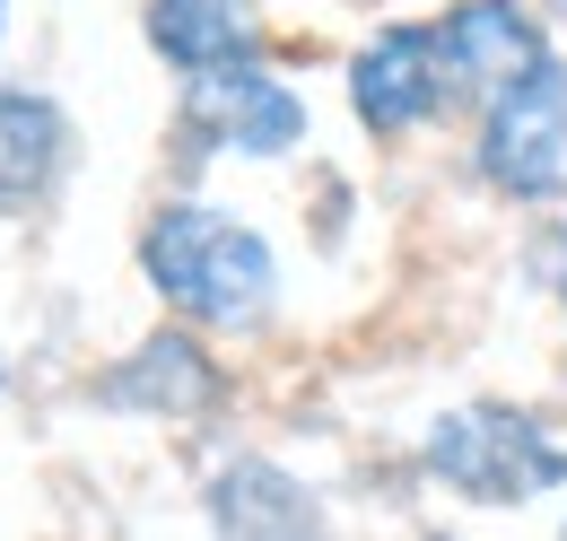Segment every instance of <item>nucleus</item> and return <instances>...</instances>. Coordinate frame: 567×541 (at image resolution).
<instances>
[{
	"mask_svg": "<svg viewBox=\"0 0 567 541\" xmlns=\"http://www.w3.org/2000/svg\"><path fill=\"white\" fill-rule=\"evenodd\" d=\"M141 279L175 324L218 333V340H254L280 315V254H271V236L254 218H236L227 202H202V193H175V202L148 210Z\"/></svg>",
	"mask_w": 567,
	"mask_h": 541,
	"instance_id": "f257e3e1",
	"label": "nucleus"
},
{
	"mask_svg": "<svg viewBox=\"0 0 567 541\" xmlns=\"http://www.w3.org/2000/svg\"><path fill=\"white\" fill-rule=\"evenodd\" d=\"M420 472L463 507H533L567 489V437L524 402H454L420 428Z\"/></svg>",
	"mask_w": 567,
	"mask_h": 541,
	"instance_id": "f03ea898",
	"label": "nucleus"
},
{
	"mask_svg": "<svg viewBox=\"0 0 567 541\" xmlns=\"http://www.w3.org/2000/svg\"><path fill=\"white\" fill-rule=\"evenodd\" d=\"M472 175H481V193L515 210L567 202V53L524 70L472 114Z\"/></svg>",
	"mask_w": 567,
	"mask_h": 541,
	"instance_id": "7ed1b4c3",
	"label": "nucleus"
},
{
	"mask_svg": "<svg viewBox=\"0 0 567 541\" xmlns=\"http://www.w3.org/2000/svg\"><path fill=\"white\" fill-rule=\"evenodd\" d=\"M175 140L193 157H245V166H280L315 140V105L306 88L280 79L271 62H236L210 79H184V105H175Z\"/></svg>",
	"mask_w": 567,
	"mask_h": 541,
	"instance_id": "20e7f679",
	"label": "nucleus"
},
{
	"mask_svg": "<svg viewBox=\"0 0 567 541\" xmlns=\"http://www.w3.org/2000/svg\"><path fill=\"white\" fill-rule=\"evenodd\" d=\"M341 96H350L358 132L384 140V149L427 132V123H445V114H463L454 105V79H445V53H436V18H384L350 53Z\"/></svg>",
	"mask_w": 567,
	"mask_h": 541,
	"instance_id": "39448f33",
	"label": "nucleus"
},
{
	"mask_svg": "<svg viewBox=\"0 0 567 541\" xmlns=\"http://www.w3.org/2000/svg\"><path fill=\"white\" fill-rule=\"evenodd\" d=\"M436 53L454 79V105L481 114L497 88H515L524 70L559 53V27L542 18V0H445L436 9Z\"/></svg>",
	"mask_w": 567,
	"mask_h": 541,
	"instance_id": "423d86ee",
	"label": "nucleus"
},
{
	"mask_svg": "<svg viewBox=\"0 0 567 541\" xmlns=\"http://www.w3.org/2000/svg\"><path fill=\"white\" fill-rule=\"evenodd\" d=\"M87 402L114 410V419L193 428V419H210V410L227 402V367L202 349V333H193V324H166V333H148L141 349H123V358L87 385Z\"/></svg>",
	"mask_w": 567,
	"mask_h": 541,
	"instance_id": "0eeeda50",
	"label": "nucleus"
},
{
	"mask_svg": "<svg viewBox=\"0 0 567 541\" xmlns=\"http://www.w3.org/2000/svg\"><path fill=\"white\" fill-rule=\"evenodd\" d=\"M210 541H332V507L271 455H227L202 489Z\"/></svg>",
	"mask_w": 567,
	"mask_h": 541,
	"instance_id": "6e6552de",
	"label": "nucleus"
},
{
	"mask_svg": "<svg viewBox=\"0 0 567 541\" xmlns=\"http://www.w3.org/2000/svg\"><path fill=\"white\" fill-rule=\"evenodd\" d=\"M141 35L175 79L262 62V0H141Z\"/></svg>",
	"mask_w": 567,
	"mask_h": 541,
	"instance_id": "1a4fd4ad",
	"label": "nucleus"
},
{
	"mask_svg": "<svg viewBox=\"0 0 567 541\" xmlns=\"http://www.w3.org/2000/svg\"><path fill=\"white\" fill-rule=\"evenodd\" d=\"M71 114H62V96H44V88H0V218H27V210H44L62 193V175H71Z\"/></svg>",
	"mask_w": 567,
	"mask_h": 541,
	"instance_id": "9d476101",
	"label": "nucleus"
},
{
	"mask_svg": "<svg viewBox=\"0 0 567 541\" xmlns=\"http://www.w3.org/2000/svg\"><path fill=\"white\" fill-rule=\"evenodd\" d=\"M542 288L559 297V315H567V218L550 227V236H542Z\"/></svg>",
	"mask_w": 567,
	"mask_h": 541,
	"instance_id": "9b49d317",
	"label": "nucleus"
},
{
	"mask_svg": "<svg viewBox=\"0 0 567 541\" xmlns=\"http://www.w3.org/2000/svg\"><path fill=\"white\" fill-rule=\"evenodd\" d=\"M542 18H550V27H567V0H542Z\"/></svg>",
	"mask_w": 567,
	"mask_h": 541,
	"instance_id": "f8f14e48",
	"label": "nucleus"
},
{
	"mask_svg": "<svg viewBox=\"0 0 567 541\" xmlns=\"http://www.w3.org/2000/svg\"><path fill=\"white\" fill-rule=\"evenodd\" d=\"M0 35H9V0H0Z\"/></svg>",
	"mask_w": 567,
	"mask_h": 541,
	"instance_id": "ddd939ff",
	"label": "nucleus"
},
{
	"mask_svg": "<svg viewBox=\"0 0 567 541\" xmlns=\"http://www.w3.org/2000/svg\"><path fill=\"white\" fill-rule=\"evenodd\" d=\"M427 541H454V533H427Z\"/></svg>",
	"mask_w": 567,
	"mask_h": 541,
	"instance_id": "4468645a",
	"label": "nucleus"
},
{
	"mask_svg": "<svg viewBox=\"0 0 567 541\" xmlns=\"http://www.w3.org/2000/svg\"><path fill=\"white\" fill-rule=\"evenodd\" d=\"M0 385H9V367H0Z\"/></svg>",
	"mask_w": 567,
	"mask_h": 541,
	"instance_id": "2eb2a0df",
	"label": "nucleus"
}]
</instances>
